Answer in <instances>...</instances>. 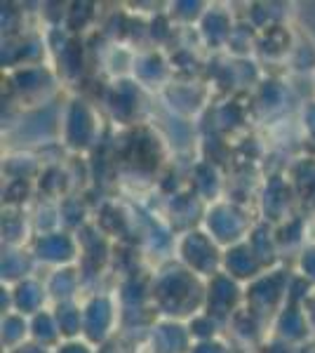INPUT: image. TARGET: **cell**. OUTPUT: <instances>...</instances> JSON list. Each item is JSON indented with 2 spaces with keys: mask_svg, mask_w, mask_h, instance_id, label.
Listing matches in <instances>:
<instances>
[{
  "mask_svg": "<svg viewBox=\"0 0 315 353\" xmlns=\"http://www.w3.org/2000/svg\"><path fill=\"white\" fill-rule=\"evenodd\" d=\"M311 323L306 318V311H301L299 304H285L283 311L276 316V334L280 341L294 346L296 341H303L308 337Z\"/></svg>",
  "mask_w": 315,
  "mask_h": 353,
  "instance_id": "obj_6",
  "label": "cell"
},
{
  "mask_svg": "<svg viewBox=\"0 0 315 353\" xmlns=\"http://www.w3.org/2000/svg\"><path fill=\"white\" fill-rule=\"evenodd\" d=\"M80 252L78 243L71 238V233H43L36 243V257L48 261V264H57L61 269V264L76 259V254Z\"/></svg>",
  "mask_w": 315,
  "mask_h": 353,
  "instance_id": "obj_5",
  "label": "cell"
},
{
  "mask_svg": "<svg viewBox=\"0 0 315 353\" xmlns=\"http://www.w3.org/2000/svg\"><path fill=\"white\" fill-rule=\"evenodd\" d=\"M188 353H228V349L221 341L210 339V341H198V344H193Z\"/></svg>",
  "mask_w": 315,
  "mask_h": 353,
  "instance_id": "obj_12",
  "label": "cell"
},
{
  "mask_svg": "<svg viewBox=\"0 0 315 353\" xmlns=\"http://www.w3.org/2000/svg\"><path fill=\"white\" fill-rule=\"evenodd\" d=\"M188 339H191L188 327L167 318V321H163L158 327H153L151 346H153V353H179L174 346H179V349L186 353V351H191V349H186Z\"/></svg>",
  "mask_w": 315,
  "mask_h": 353,
  "instance_id": "obj_7",
  "label": "cell"
},
{
  "mask_svg": "<svg viewBox=\"0 0 315 353\" xmlns=\"http://www.w3.org/2000/svg\"><path fill=\"white\" fill-rule=\"evenodd\" d=\"M243 297L245 294L240 292L236 278L219 271L216 276L210 278L207 292H205V313H210L216 321H221V318H233L240 309V299Z\"/></svg>",
  "mask_w": 315,
  "mask_h": 353,
  "instance_id": "obj_3",
  "label": "cell"
},
{
  "mask_svg": "<svg viewBox=\"0 0 315 353\" xmlns=\"http://www.w3.org/2000/svg\"><path fill=\"white\" fill-rule=\"evenodd\" d=\"M54 353H94V351H92V346L85 344V341L71 339V341H64V344L57 346Z\"/></svg>",
  "mask_w": 315,
  "mask_h": 353,
  "instance_id": "obj_13",
  "label": "cell"
},
{
  "mask_svg": "<svg viewBox=\"0 0 315 353\" xmlns=\"http://www.w3.org/2000/svg\"><path fill=\"white\" fill-rule=\"evenodd\" d=\"M261 353H294V346H289V344H285V341H276V344H271V346H263V351Z\"/></svg>",
  "mask_w": 315,
  "mask_h": 353,
  "instance_id": "obj_14",
  "label": "cell"
},
{
  "mask_svg": "<svg viewBox=\"0 0 315 353\" xmlns=\"http://www.w3.org/2000/svg\"><path fill=\"white\" fill-rule=\"evenodd\" d=\"M299 269H301V278H306L308 283H315V243L303 245L301 257H299Z\"/></svg>",
  "mask_w": 315,
  "mask_h": 353,
  "instance_id": "obj_11",
  "label": "cell"
},
{
  "mask_svg": "<svg viewBox=\"0 0 315 353\" xmlns=\"http://www.w3.org/2000/svg\"><path fill=\"white\" fill-rule=\"evenodd\" d=\"M292 186L294 196L301 201H313L315 196V158H301L292 170Z\"/></svg>",
  "mask_w": 315,
  "mask_h": 353,
  "instance_id": "obj_9",
  "label": "cell"
},
{
  "mask_svg": "<svg viewBox=\"0 0 315 353\" xmlns=\"http://www.w3.org/2000/svg\"><path fill=\"white\" fill-rule=\"evenodd\" d=\"M193 288H200V281L193 271L188 269H167V271H160V276L153 281V288H151V297L153 301L160 306V311L165 316H170L174 321V316H186V313H193L198 316L196 311V304L193 301V292H181V290H193ZM198 294H205V292H198Z\"/></svg>",
  "mask_w": 315,
  "mask_h": 353,
  "instance_id": "obj_1",
  "label": "cell"
},
{
  "mask_svg": "<svg viewBox=\"0 0 315 353\" xmlns=\"http://www.w3.org/2000/svg\"><path fill=\"white\" fill-rule=\"evenodd\" d=\"M54 321H57V325H59L61 339L71 341V337L83 332V309L71 304V301H61V304L57 306Z\"/></svg>",
  "mask_w": 315,
  "mask_h": 353,
  "instance_id": "obj_10",
  "label": "cell"
},
{
  "mask_svg": "<svg viewBox=\"0 0 315 353\" xmlns=\"http://www.w3.org/2000/svg\"><path fill=\"white\" fill-rule=\"evenodd\" d=\"M223 273H228L236 281H256L263 273V261L259 254L252 250L250 243H238L228 248L226 257H223Z\"/></svg>",
  "mask_w": 315,
  "mask_h": 353,
  "instance_id": "obj_4",
  "label": "cell"
},
{
  "mask_svg": "<svg viewBox=\"0 0 315 353\" xmlns=\"http://www.w3.org/2000/svg\"><path fill=\"white\" fill-rule=\"evenodd\" d=\"M179 254L186 261V269L193 271L196 276H216L219 266L223 264V257L216 252V243L210 233L203 231H188L184 233L179 243Z\"/></svg>",
  "mask_w": 315,
  "mask_h": 353,
  "instance_id": "obj_2",
  "label": "cell"
},
{
  "mask_svg": "<svg viewBox=\"0 0 315 353\" xmlns=\"http://www.w3.org/2000/svg\"><path fill=\"white\" fill-rule=\"evenodd\" d=\"M12 299L17 306V313H21V316H36V313L43 311L40 306L48 299V288H43V283L33 281V278H24V281H19V285L14 288Z\"/></svg>",
  "mask_w": 315,
  "mask_h": 353,
  "instance_id": "obj_8",
  "label": "cell"
}]
</instances>
